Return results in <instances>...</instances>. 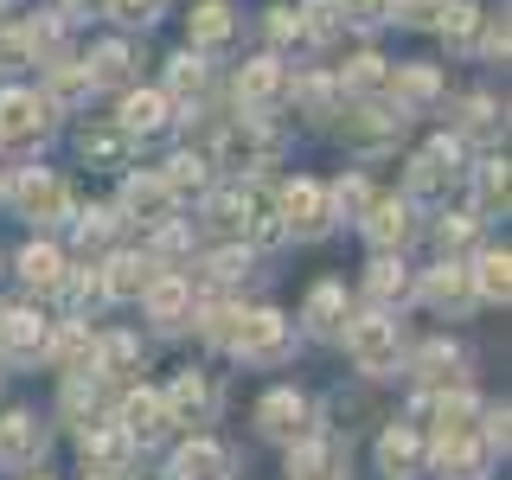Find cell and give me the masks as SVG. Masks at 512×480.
I'll return each mask as SVG.
<instances>
[{
  "mask_svg": "<svg viewBox=\"0 0 512 480\" xmlns=\"http://www.w3.org/2000/svg\"><path fill=\"white\" fill-rule=\"evenodd\" d=\"M288 346H295V333H288V320H282L276 308L244 314V327H237V340H231V352H237L244 365H282Z\"/></svg>",
  "mask_w": 512,
  "mask_h": 480,
  "instance_id": "cell-1",
  "label": "cell"
},
{
  "mask_svg": "<svg viewBox=\"0 0 512 480\" xmlns=\"http://www.w3.org/2000/svg\"><path fill=\"white\" fill-rule=\"evenodd\" d=\"M346 352H352V365L359 372H397V320H384V314H365V320H352L346 327Z\"/></svg>",
  "mask_w": 512,
  "mask_h": 480,
  "instance_id": "cell-2",
  "label": "cell"
},
{
  "mask_svg": "<svg viewBox=\"0 0 512 480\" xmlns=\"http://www.w3.org/2000/svg\"><path fill=\"white\" fill-rule=\"evenodd\" d=\"M455 167H461V141H429L423 154L410 160V192L416 199H442L448 192V180H455Z\"/></svg>",
  "mask_w": 512,
  "mask_h": 480,
  "instance_id": "cell-3",
  "label": "cell"
},
{
  "mask_svg": "<svg viewBox=\"0 0 512 480\" xmlns=\"http://www.w3.org/2000/svg\"><path fill=\"white\" fill-rule=\"evenodd\" d=\"M45 346H52V327H45L32 308H13V314H0V352H7L13 365H32V359H45Z\"/></svg>",
  "mask_w": 512,
  "mask_h": 480,
  "instance_id": "cell-4",
  "label": "cell"
},
{
  "mask_svg": "<svg viewBox=\"0 0 512 480\" xmlns=\"http://www.w3.org/2000/svg\"><path fill=\"white\" fill-rule=\"evenodd\" d=\"M39 135H45V96L7 90L0 96V141H7V148H26V141H39Z\"/></svg>",
  "mask_w": 512,
  "mask_h": 480,
  "instance_id": "cell-5",
  "label": "cell"
},
{
  "mask_svg": "<svg viewBox=\"0 0 512 480\" xmlns=\"http://www.w3.org/2000/svg\"><path fill=\"white\" fill-rule=\"evenodd\" d=\"M13 205H20L26 218L52 224V218L71 212V192H64V180H52V173H20V180H13Z\"/></svg>",
  "mask_w": 512,
  "mask_h": 480,
  "instance_id": "cell-6",
  "label": "cell"
},
{
  "mask_svg": "<svg viewBox=\"0 0 512 480\" xmlns=\"http://www.w3.org/2000/svg\"><path fill=\"white\" fill-rule=\"evenodd\" d=\"M487 455L493 448L474 442V429H442V442H436V468L448 480H480L487 474Z\"/></svg>",
  "mask_w": 512,
  "mask_h": 480,
  "instance_id": "cell-7",
  "label": "cell"
},
{
  "mask_svg": "<svg viewBox=\"0 0 512 480\" xmlns=\"http://www.w3.org/2000/svg\"><path fill=\"white\" fill-rule=\"evenodd\" d=\"M288 480H346V448L333 436H308L288 455Z\"/></svg>",
  "mask_w": 512,
  "mask_h": 480,
  "instance_id": "cell-8",
  "label": "cell"
},
{
  "mask_svg": "<svg viewBox=\"0 0 512 480\" xmlns=\"http://www.w3.org/2000/svg\"><path fill=\"white\" fill-rule=\"evenodd\" d=\"M282 96H288V77H282V64H276V58H256V64H244V71H237V103H244L250 116L276 109Z\"/></svg>",
  "mask_w": 512,
  "mask_h": 480,
  "instance_id": "cell-9",
  "label": "cell"
},
{
  "mask_svg": "<svg viewBox=\"0 0 512 480\" xmlns=\"http://www.w3.org/2000/svg\"><path fill=\"white\" fill-rule=\"evenodd\" d=\"M282 218H288L295 237H320V231H327V192H320L314 180L282 186Z\"/></svg>",
  "mask_w": 512,
  "mask_h": 480,
  "instance_id": "cell-10",
  "label": "cell"
},
{
  "mask_svg": "<svg viewBox=\"0 0 512 480\" xmlns=\"http://www.w3.org/2000/svg\"><path fill=\"white\" fill-rule=\"evenodd\" d=\"M116 423L128 429V442H160V436H167V423H173V416H167V404H160V391H128V397H122V416H116Z\"/></svg>",
  "mask_w": 512,
  "mask_h": 480,
  "instance_id": "cell-11",
  "label": "cell"
},
{
  "mask_svg": "<svg viewBox=\"0 0 512 480\" xmlns=\"http://www.w3.org/2000/svg\"><path fill=\"white\" fill-rule=\"evenodd\" d=\"M128 455H135V442H128V429H84V474H122Z\"/></svg>",
  "mask_w": 512,
  "mask_h": 480,
  "instance_id": "cell-12",
  "label": "cell"
},
{
  "mask_svg": "<svg viewBox=\"0 0 512 480\" xmlns=\"http://www.w3.org/2000/svg\"><path fill=\"white\" fill-rule=\"evenodd\" d=\"M39 448H45V429H39V416L13 410L7 423H0V461H7V468H32V461H39Z\"/></svg>",
  "mask_w": 512,
  "mask_h": 480,
  "instance_id": "cell-13",
  "label": "cell"
},
{
  "mask_svg": "<svg viewBox=\"0 0 512 480\" xmlns=\"http://www.w3.org/2000/svg\"><path fill=\"white\" fill-rule=\"evenodd\" d=\"M154 276H160V269L148 263V256H109V269H103V295H109V301H141Z\"/></svg>",
  "mask_w": 512,
  "mask_h": 480,
  "instance_id": "cell-14",
  "label": "cell"
},
{
  "mask_svg": "<svg viewBox=\"0 0 512 480\" xmlns=\"http://www.w3.org/2000/svg\"><path fill=\"white\" fill-rule=\"evenodd\" d=\"M160 404H167L173 423H205V416H212V384H205L199 372H180V378H173V391L160 397Z\"/></svg>",
  "mask_w": 512,
  "mask_h": 480,
  "instance_id": "cell-15",
  "label": "cell"
},
{
  "mask_svg": "<svg viewBox=\"0 0 512 480\" xmlns=\"http://www.w3.org/2000/svg\"><path fill=\"white\" fill-rule=\"evenodd\" d=\"M423 295H429V308H442V314H468L474 308V282H468L461 263H442L436 276L423 282Z\"/></svg>",
  "mask_w": 512,
  "mask_h": 480,
  "instance_id": "cell-16",
  "label": "cell"
},
{
  "mask_svg": "<svg viewBox=\"0 0 512 480\" xmlns=\"http://www.w3.org/2000/svg\"><path fill=\"white\" fill-rule=\"evenodd\" d=\"M256 423H263V436L295 442V436H301V423H308V404H301L295 391H269V397H263V410H256Z\"/></svg>",
  "mask_w": 512,
  "mask_h": 480,
  "instance_id": "cell-17",
  "label": "cell"
},
{
  "mask_svg": "<svg viewBox=\"0 0 512 480\" xmlns=\"http://www.w3.org/2000/svg\"><path fill=\"white\" fill-rule=\"evenodd\" d=\"M167 128V96L160 90H128L122 96V135L135 141V135H160Z\"/></svg>",
  "mask_w": 512,
  "mask_h": 480,
  "instance_id": "cell-18",
  "label": "cell"
},
{
  "mask_svg": "<svg viewBox=\"0 0 512 480\" xmlns=\"http://www.w3.org/2000/svg\"><path fill=\"white\" fill-rule=\"evenodd\" d=\"M141 301H148V314L160 320V327H180V320L192 314V288H186V276H154Z\"/></svg>",
  "mask_w": 512,
  "mask_h": 480,
  "instance_id": "cell-19",
  "label": "cell"
},
{
  "mask_svg": "<svg viewBox=\"0 0 512 480\" xmlns=\"http://www.w3.org/2000/svg\"><path fill=\"white\" fill-rule=\"evenodd\" d=\"M173 474L180 480H231V455H224L218 442H186L180 461H173Z\"/></svg>",
  "mask_w": 512,
  "mask_h": 480,
  "instance_id": "cell-20",
  "label": "cell"
},
{
  "mask_svg": "<svg viewBox=\"0 0 512 480\" xmlns=\"http://www.w3.org/2000/svg\"><path fill=\"white\" fill-rule=\"evenodd\" d=\"M122 205H128L141 224H167L173 192H167V180H128V186H122Z\"/></svg>",
  "mask_w": 512,
  "mask_h": 480,
  "instance_id": "cell-21",
  "label": "cell"
},
{
  "mask_svg": "<svg viewBox=\"0 0 512 480\" xmlns=\"http://www.w3.org/2000/svg\"><path fill=\"white\" fill-rule=\"evenodd\" d=\"M365 237H372L378 250H397L410 237V205H391V199H384V205H365Z\"/></svg>",
  "mask_w": 512,
  "mask_h": 480,
  "instance_id": "cell-22",
  "label": "cell"
},
{
  "mask_svg": "<svg viewBox=\"0 0 512 480\" xmlns=\"http://www.w3.org/2000/svg\"><path fill=\"white\" fill-rule=\"evenodd\" d=\"M468 282H474L480 301H506V295H512V256H506V250H487V256L468 269Z\"/></svg>",
  "mask_w": 512,
  "mask_h": 480,
  "instance_id": "cell-23",
  "label": "cell"
},
{
  "mask_svg": "<svg viewBox=\"0 0 512 480\" xmlns=\"http://www.w3.org/2000/svg\"><path fill=\"white\" fill-rule=\"evenodd\" d=\"M45 352H52L64 372H96V340H90L84 327H64V333H58V340L45 346Z\"/></svg>",
  "mask_w": 512,
  "mask_h": 480,
  "instance_id": "cell-24",
  "label": "cell"
},
{
  "mask_svg": "<svg viewBox=\"0 0 512 480\" xmlns=\"http://www.w3.org/2000/svg\"><path fill=\"white\" fill-rule=\"evenodd\" d=\"M378 461H384V474H416L423 468V442H416L410 429H391V436L378 442Z\"/></svg>",
  "mask_w": 512,
  "mask_h": 480,
  "instance_id": "cell-25",
  "label": "cell"
},
{
  "mask_svg": "<svg viewBox=\"0 0 512 480\" xmlns=\"http://www.w3.org/2000/svg\"><path fill=\"white\" fill-rule=\"evenodd\" d=\"M20 276H26L32 288H58V282H64V256H58L52 244H32V250H20Z\"/></svg>",
  "mask_w": 512,
  "mask_h": 480,
  "instance_id": "cell-26",
  "label": "cell"
},
{
  "mask_svg": "<svg viewBox=\"0 0 512 480\" xmlns=\"http://www.w3.org/2000/svg\"><path fill=\"white\" fill-rule=\"evenodd\" d=\"M224 39H231V7H224V0H205V7L192 13V45L212 52V45H224Z\"/></svg>",
  "mask_w": 512,
  "mask_h": 480,
  "instance_id": "cell-27",
  "label": "cell"
},
{
  "mask_svg": "<svg viewBox=\"0 0 512 480\" xmlns=\"http://www.w3.org/2000/svg\"><path fill=\"white\" fill-rule=\"evenodd\" d=\"M365 288H372V301H404L410 295V276H404V263H397V256H378L372 276H365Z\"/></svg>",
  "mask_w": 512,
  "mask_h": 480,
  "instance_id": "cell-28",
  "label": "cell"
},
{
  "mask_svg": "<svg viewBox=\"0 0 512 480\" xmlns=\"http://www.w3.org/2000/svg\"><path fill=\"white\" fill-rule=\"evenodd\" d=\"M455 365H461V352L448 346V340L416 352V378H423V384H448V378H455Z\"/></svg>",
  "mask_w": 512,
  "mask_h": 480,
  "instance_id": "cell-29",
  "label": "cell"
},
{
  "mask_svg": "<svg viewBox=\"0 0 512 480\" xmlns=\"http://www.w3.org/2000/svg\"><path fill=\"white\" fill-rule=\"evenodd\" d=\"M308 327L314 333H333V327H340V288H333V282H320L314 295H308Z\"/></svg>",
  "mask_w": 512,
  "mask_h": 480,
  "instance_id": "cell-30",
  "label": "cell"
},
{
  "mask_svg": "<svg viewBox=\"0 0 512 480\" xmlns=\"http://www.w3.org/2000/svg\"><path fill=\"white\" fill-rule=\"evenodd\" d=\"M90 90H96V84H90L84 64H58V71H52V103H84Z\"/></svg>",
  "mask_w": 512,
  "mask_h": 480,
  "instance_id": "cell-31",
  "label": "cell"
},
{
  "mask_svg": "<svg viewBox=\"0 0 512 480\" xmlns=\"http://www.w3.org/2000/svg\"><path fill=\"white\" fill-rule=\"evenodd\" d=\"M391 90L410 96V103H429L442 84H436V71H423V64H404V71H391Z\"/></svg>",
  "mask_w": 512,
  "mask_h": 480,
  "instance_id": "cell-32",
  "label": "cell"
},
{
  "mask_svg": "<svg viewBox=\"0 0 512 480\" xmlns=\"http://www.w3.org/2000/svg\"><path fill=\"white\" fill-rule=\"evenodd\" d=\"M167 84H173V96H192V103H199V96H205V64L192 58V52L173 58V64H167Z\"/></svg>",
  "mask_w": 512,
  "mask_h": 480,
  "instance_id": "cell-33",
  "label": "cell"
},
{
  "mask_svg": "<svg viewBox=\"0 0 512 480\" xmlns=\"http://www.w3.org/2000/svg\"><path fill=\"white\" fill-rule=\"evenodd\" d=\"M84 154L103 160V167H122V160H128V135H122V128H96V135H84Z\"/></svg>",
  "mask_w": 512,
  "mask_h": 480,
  "instance_id": "cell-34",
  "label": "cell"
},
{
  "mask_svg": "<svg viewBox=\"0 0 512 480\" xmlns=\"http://www.w3.org/2000/svg\"><path fill=\"white\" fill-rule=\"evenodd\" d=\"M436 20H442V32H448L455 45H468V32H474V20H480V7H474V0H442Z\"/></svg>",
  "mask_w": 512,
  "mask_h": 480,
  "instance_id": "cell-35",
  "label": "cell"
},
{
  "mask_svg": "<svg viewBox=\"0 0 512 480\" xmlns=\"http://www.w3.org/2000/svg\"><path fill=\"white\" fill-rule=\"evenodd\" d=\"M84 71H90V84H122V77H128V52H122V45H96V58L84 64Z\"/></svg>",
  "mask_w": 512,
  "mask_h": 480,
  "instance_id": "cell-36",
  "label": "cell"
},
{
  "mask_svg": "<svg viewBox=\"0 0 512 480\" xmlns=\"http://www.w3.org/2000/svg\"><path fill=\"white\" fill-rule=\"evenodd\" d=\"M480 212H506V160H480Z\"/></svg>",
  "mask_w": 512,
  "mask_h": 480,
  "instance_id": "cell-37",
  "label": "cell"
},
{
  "mask_svg": "<svg viewBox=\"0 0 512 480\" xmlns=\"http://www.w3.org/2000/svg\"><path fill=\"white\" fill-rule=\"evenodd\" d=\"M199 186H205V160H199V154H180V160L167 167V192L180 199V192H199Z\"/></svg>",
  "mask_w": 512,
  "mask_h": 480,
  "instance_id": "cell-38",
  "label": "cell"
},
{
  "mask_svg": "<svg viewBox=\"0 0 512 480\" xmlns=\"http://www.w3.org/2000/svg\"><path fill=\"white\" fill-rule=\"evenodd\" d=\"M461 135H500V116H493L487 96H468V103H461Z\"/></svg>",
  "mask_w": 512,
  "mask_h": 480,
  "instance_id": "cell-39",
  "label": "cell"
},
{
  "mask_svg": "<svg viewBox=\"0 0 512 480\" xmlns=\"http://www.w3.org/2000/svg\"><path fill=\"white\" fill-rule=\"evenodd\" d=\"M308 20H301V32H314V39H333V32H340V7H333V0H308Z\"/></svg>",
  "mask_w": 512,
  "mask_h": 480,
  "instance_id": "cell-40",
  "label": "cell"
},
{
  "mask_svg": "<svg viewBox=\"0 0 512 480\" xmlns=\"http://www.w3.org/2000/svg\"><path fill=\"white\" fill-rule=\"evenodd\" d=\"M237 327H244V314L224 308V301H218L212 314H205V340H212V346H231V340H237Z\"/></svg>",
  "mask_w": 512,
  "mask_h": 480,
  "instance_id": "cell-41",
  "label": "cell"
},
{
  "mask_svg": "<svg viewBox=\"0 0 512 480\" xmlns=\"http://www.w3.org/2000/svg\"><path fill=\"white\" fill-rule=\"evenodd\" d=\"M442 429H474V416H480V404H474V397L468 391H455V397H442Z\"/></svg>",
  "mask_w": 512,
  "mask_h": 480,
  "instance_id": "cell-42",
  "label": "cell"
},
{
  "mask_svg": "<svg viewBox=\"0 0 512 480\" xmlns=\"http://www.w3.org/2000/svg\"><path fill=\"white\" fill-rule=\"evenodd\" d=\"M346 84L352 90H384V84H391V71H384V58H352Z\"/></svg>",
  "mask_w": 512,
  "mask_h": 480,
  "instance_id": "cell-43",
  "label": "cell"
},
{
  "mask_svg": "<svg viewBox=\"0 0 512 480\" xmlns=\"http://www.w3.org/2000/svg\"><path fill=\"white\" fill-rule=\"evenodd\" d=\"M333 205H340L346 218H359L365 205H372V199H365V180H359V173H352V180H340V192H333Z\"/></svg>",
  "mask_w": 512,
  "mask_h": 480,
  "instance_id": "cell-44",
  "label": "cell"
},
{
  "mask_svg": "<svg viewBox=\"0 0 512 480\" xmlns=\"http://www.w3.org/2000/svg\"><path fill=\"white\" fill-rule=\"evenodd\" d=\"M96 359H103V365H116V372H128V365H135V340H128V333H116V340H103V346H96Z\"/></svg>",
  "mask_w": 512,
  "mask_h": 480,
  "instance_id": "cell-45",
  "label": "cell"
},
{
  "mask_svg": "<svg viewBox=\"0 0 512 480\" xmlns=\"http://www.w3.org/2000/svg\"><path fill=\"white\" fill-rule=\"evenodd\" d=\"M340 20H352V26H378V20H384V0H340Z\"/></svg>",
  "mask_w": 512,
  "mask_h": 480,
  "instance_id": "cell-46",
  "label": "cell"
},
{
  "mask_svg": "<svg viewBox=\"0 0 512 480\" xmlns=\"http://www.w3.org/2000/svg\"><path fill=\"white\" fill-rule=\"evenodd\" d=\"M244 269H250V256H244V250H218V256H212V276H218V282H237Z\"/></svg>",
  "mask_w": 512,
  "mask_h": 480,
  "instance_id": "cell-47",
  "label": "cell"
},
{
  "mask_svg": "<svg viewBox=\"0 0 512 480\" xmlns=\"http://www.w3.org/2000/svg\"><path fill=\"white\" fill-rule=\"evenodd\" d=\"M468 237H474V218H455V224H442V231H436V244L448 256V250H468Z\"/></svg>",
  "mask_w": 512,
  "mask_h": 480,
  "instance_id": "cell-48",
  "label": "cell"
},
{
  "mask_svg": "<svg viewBox=\"0 0 512 480\" xmlns=\"http://www.w3.org/2000/svg\"><path fill=\"white\" fill-rule=\"evenodd\" d=\"M269 39H276V45H288V39H301V13H288V7H276V13H269Z\"/></svg>",
  "mask_w": 512,
  "mask_h": 480,
  "instance_id": "cell-49",
  "label": "cell"
},
{
  "mask_svg": "<svg viewBox=\"0 0 512 480\" xmlns=\"http://www.w3.org/2000/svg\"><path fill=\"white\" fill-rule=\"evenodd\" d=\"M442 13V0H397V20H410V26H429Z\"/></svg>",
  "mask_w": 512,
  "mask_h": 480,
  "instance_id": "cell-50",
  "label": "cell"
},
{
  "mask_svg": "<svg viewBox=\"0 0 512 480\" xmlns=\"http://www.w3.org/2000/svg\"><path fill=\"white\" fill-rule=\"evenodd\" d=\"M154 7L160 0H109L103 13H116V20H154Z\"/></svg>",
  "mask_w": 512,
  "mask_h": 480,
  "instance_id": "cell-51",
  "label": "cell"
},
{
  "mask_svg": "<svg viewBox=\"0 0 512 480\" xmlns=\"http://www.w3.org/2000/svg\"><path fill=\"white\" fill-rule=\"evenodd\" d=\"M26 64V32H0V71Z\"/></svg>",
  "mask_w": 512,
  "mask_h": 480,
  "instance_id": "cell-52",
  "label": "cell"
},
{
  "mask_svg": "<svg viewBox=\"0 0 512 480\" xmlns=\"http://www.w3.org/2000/svg\"><path fill=\"white\" fill-rule=\"evenodd\" d=\"M109 224H116V218H103V212H90L84 224H77V237H84V250H96V244H103V237H109Z\"/></svg>",
  "mask_w": 512,
  "mask_h": 480,
  "instance_id": "cell-53",
  "label": "cell"
},
{
  "mask_svg": "<svg viewBox=\"0 0 512 480\" xmlns=\"http://www.w3.org/2000/svg\"><path fill=\"white\" fill-rule=\"evenodd\" d=\"M71 301H77V308H96V301H103V276H84V282H71Z\"/></svg>",
  "mask_w": 512,
  "mask_h": 480,
  "instance_id": "cell-54",
  "label": "cell"
},
{
  "mask_svg": "<svg viewBox=\"0 0 512 480\" xmlns=\"http://www.w3.org/2000/svg\"><path fill=\"white\" fill-rule=\"evenodd\" d=\"M71 7H77V13H103L109 0H71Z\"/></svg>",
  "mask_w": 512,
  "mask_h": 480,
  "instance_id": "cell-55",
  "label": "cell"
},
{
  "mask_svg": "<svg viewBox=\"0 0 512 480\" xmlns=\"http://www.w3.org/2000/svg\"><path fill=\"white\" fill-rule=\"evenodd\" d=\"M90 480H122V474H90Z\"/></svg>",
  "mask_w": 512,
  "mask_h": 480,
  "instance_id": "cell-56",
  "label": "cell"
}]
</instances>
